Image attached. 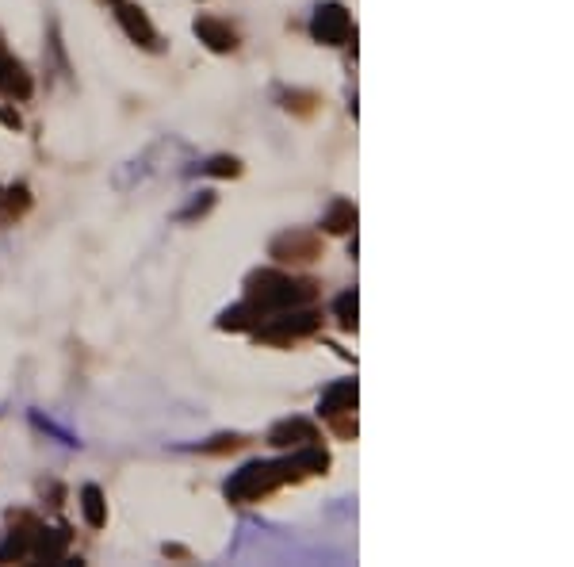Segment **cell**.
I'll return each mask as SVG.
<instances>
[{
  "instance_id": "6da1fadb",
  "label": "cell",
  "mask_w": 574,
  "mask_h": 567,
  "mask_svg": "<svg viewBox=\"0 0 574 567\" xmlns=\"http://www.w3.org/2000/svg\"><path fill=\"white\" fill-rule=\"evenodd\" d=\"M249 288V303L261 310V315H272V310H287V307H307L314 303V296H318V284L314 280H291L284 277V272H253V277L246 280Z\"/></svg>"
},
{
  "instance_id": "7a4b0ae2",
  "label": "cell",
  "mask_w": 574,
  "mask_h": 567,
  "mask_svg": "<svg viewBox=\"0 0 574 567\" xmlns=\"http://www.w3.org/2000/svg\"><path fill=\"white\" fill-rule=\"evenodd\" d=\"M291 480H299V468L291 464V456L287 461H253L242 471H234V480H227V499L230 502H257Z\"/></svg>"
},
{
  "instance_id": "3957f363",
  "label": "cell",
  "mask_w": 574,
  "mask_h": 567,
  "mask_svg": "<svg viewBox=\"0 0 574 567\" xmlns=\"http://www.w3.org/2000/svg\"><path fill=\"white\" fill-rule=\"evenodd\" d=\"M322 326L318 310H303V307H287L280 310L276 319H268L265 326H257V341H268V345H287V341H299L310 338L314 330Z\"/></svg>"
},
{
  "instance_id": "277c9868",
  "label": "cell",
  "mask_w": 574,
  "mask_h": 567,
  "mask_svg": "<svg viewBox=\"0 0 574 567\" xmlns=\"http://www.w3.org/2000/svg\"><path fill=\"white\" fill-rule=\"evenodd\" d=\"M310 35L326 46H341L353 35V15L345 12V5H322L310 20Z\"/></svg>"
},
{
  "instance_id": "5b68a950",
  "label": "cell",
  "mask_w": 574,
  "mask_h": 567,
  "mask_svg": "<svg viewBox=\"0 0 574 567\" xmlns=\"http://www.w3.org/2000/svg\"><path fill=\"white\" fill-rule=\"evenodd\" d=\"M272 258L276 261H314V258H322V242L310 230H287L272 242Z\"/></svg>"
},
{
  "instance_id": "8992f818",
  "label": "cell",
  "mask_w": 574,
  "mask_h": 567,
  "mask_svg": "<svg viewBox=\"0 0 574 567\" xmlns=\"http://www.w3.org/2000/svg\"><path fill=\"white\" fill-rule=\"evenodd\" d=\"M116 15H119V24H123V31H126V39H135V43L146 46V50H157V46H161V43H157V31H154V24H150V15H146L138 5H126V0H119Z\"/></svg>"
},
{
  "instance_id": "52a82bcc",
  "label": "cell",
  "mask_w": 574,
  "mask_h": 567,
  "mask_svg": "<svg viewBox=\"0 0 574 567\" xmlns=\"http://www.w3.org/2000/svg\"><path fill=\"white\" fill-rule=\"evenodd\" d=\"M310 441H322V437H318V426L307 422V418H284V422H276L268 430V445L276 449H299Z\"/></svg>"
},
{
  "instance_id": "ba28073f",
  "label": "cell",
  "mask_w": 574,
  "mask_h": 567,
  "mask_svg": "<svg viewBox=\"0 0 574 567\" xmlns=\"http://www.w3.org/2000/svg\"><path fill=\"white\" fill-rule=\"evenodd\" d=\"M196 35H199V43H207V50H215V54L237 50L234 27L222 24V20H215V15H199V20H196Z\"/></svg>"
},
{
  "instance_id": "9c48e42d",
  "label": "cell",
  "mask_w": 574,
  "mask_h": 567,
  "mask_svg": "<svg viewBox=\"0 0 574 567\" xmlns=\"http://www.w3.org/2000/svg\"><path fill=\"white\" fill-rule=\"evenodd\" d=\"M353 410H357V380H337L318 402L322 418H337V414H353Z\"/></svg>"
},
{
  "instance_id": "30bf717a",
  "label": "cell",
  "mask_w": 574,
  "mask_h": 567,
  "mask_svg": "<svg viewBox=\"0 0 574 567\" xmlns=\"http://www.w3.org/2000/svg\"><path fill=\"white\" fill-rule=\"evenodd\" d=\"M65 548H69V529H39V541H31V556L35 560H65Z\"/></svg>"
},
{
  "instance_id": "8fae6325",
  "label": "cell",
  "mask_w": 574,
  "mask_h": 567,
  "mask_svg": "<svg viewBox=\"0 0 574 567\" xmlns=\"http://www.w3.org/2000/svg\"><path fill=\"white\" fill-rule=\"evenodd\" d=\"M31 88H35L31 73H27L20 62L5 58V66H0V93H5V96H15V100H27V96H31Z\"/></svg>"
},
{
  "instance_id": "7c38bea8",
  "label": "cell",
  "mask_w": 574,
  "mask_h": 567,
  "mask_svg": "<svg viewBox=\"0 0 574 567\" xmlns=\"http://www.w3.org/2000/svg\"><path fill=\"white\" fill-rule=\"evenodd\" d=\"M81 514L92 529H104L107 525V502H104V491L96 483H85L81 487Z\"/></svg>"
},
{
  "instance_id": "4fadbf2b",
  "label": "cell",
  "mask_w": 574,
  "mask_h": 567,
  "mask_svg": "<svg viewBox=\"0 0 574 567\" xmlns=\"http://www.w3.org/2000/svg\"><path fill=\"white\" fill-rule=\"evenodd\" d=\"M322 227L329 234H348L357 227V208L348 204V199H333V208L322 215Z\"/></svg>"
},
{
  "instance_id": "5bb4252c",
  "label": "cell",
  "mask_w": 574,
  "mask_h": 567,
  "mask_svg": "<svg viewBox=\"0 0 574 567\" xmlns=\"http://www.w3.org/2000/svg\"><path fill=\"white\" fill-rule=\"evenodd\" d=\"M265 315L257 310L249 299L246 303H237V307H230V310H222V319H218V326L222 330H246V326H257Z\"/></svg>"
},
{
  "instance_id": "9a60e30c",
  "label": "cell",
  "mask_w": 574,
  "mask_h": 567,
  "mask_svg": "<svg viewBox=\"0 0 574 567\" xmlns=\"http://www.w3.org/2000/svg\"><path fill=\"white\" fill-rule=\"evenodd\" d=\"M249 441L242 433H218V437H211V441H199L196 445V452H203V456H222V452H237V449H246Z\"/></svg>"
},
{
  "instance_id": "2e32d148",
  "label": "cell",
  "mask_w": 574,
  "mask_h": 567,
  "mask_svg": "<svg viewBox=\"0 0 574 567\" xmlns=\"http://www.w3.org/2000/svg\"><path fill=\"white\" fill-rule=\"evenodd\" d=\"M357 307H360L357 288H348V291H341V296L333 299V315H337L341 330H357Z\"/></svg>"
},
{
  "instance_id": "e0dca14e",
  "label": "cell",
  "mask_w": 574,
  "mask_h": 567,
  "mask_svg": "<svg viewBox=\"0 0 574 567\" xmlns=\"http://www.w3.org/2000/svg\"><path fill=\"white\" fill-rule=\"evenodd\" d=\"M31 556V533H20V529H12L0 544V563H12V560H24Z\"/></svg>"
},
{
  "instance_id": "ac0fdd59",
  "label": "cell",
  "mask_w": 574,
  "mask_h": 567,
  "mask_svg": "<svg viewBox=\"0 0 574 567\" xmlns=\"http://www.w3.org/2000/svg\"><path fill=\"white\" fill-rule=\"evenodd\" d=\"M199 173H203V177H237V173H242V161L218 154V157H211V161H203Z\"/></svg>"
},
{
  "instance_id": "d6986e66",
  "label": "cell",
  "mask_w": 574,
  "mask_h": 567,
  "mask_svg": "<svg viewBox=\"0 0 574 567\" xmlns=\"http://www.w3.org/2000/svg\"><path fill=\"white\" fill-rule=\"evenodd\" d=\"M211 208H215V192L207 188V192H199V196H196V199H192V204H188V208H184V211H180L176 218H180V223H188V218H199V215H207Z\"/></svg>"
},
{
  "instance_id": "ffe728a7",
  "label": "cell",
  "mask_w": 574,
  "mask_h": 567,
  "mask_svg": "<svg viewBox=\"0 0 574 567\" xmlns=\"http://www.w3.org/2000/svg\"><path fill=\"white\" fill-rule=\"evenodd\" d=\"M5 204H8L12 215H24V211L31 208V192H27V185H12L8 196H5Z\"/></svg>"
},
{
  "instance_id": "44dd1931",
  "label": "cell",
  "mask_w": 574,
  "mask_h": 567,
  "mask_svg": "<svg viewBox=\"0 0 574 567\" xmlns=\"http://www.w3.org/2000/svg\"><path fill=\"white\" fill-rule=\"evenodd\" d=\"M0 123H5V127H12V131H20V127H24L20 112H8V107H0Z\"/></svg>"
},
{
  "instance_id": "7402d4cb",
  "label": "cell",
  "mask_w": 574,
  "mask_h": 567,
  "mask_svg": "<svg viewBox=\"0 0 574 567\" xmlns=\"http://www.w3.org/2000/svg\"><path fill=\"white\" fill-rule=\"evenodd\" d=\"M5 58H8V50H5V43H0V66H5Z\"/></svg>"
},
{
  "instance_id": "603a6c76",
  "label": "cell",
  "mask_w": 574,
  "mask_h": 567,
  "mask_svg": "<svg viewBox=\"0 0 574 567\" xmlns=\"http://www.w3.org/2000/svg\"><path fill=\"white\" fill-rule=\"evenodd\" d=\"M0 204H5V192H0Z\"/></svg>"
}]
</instances>
